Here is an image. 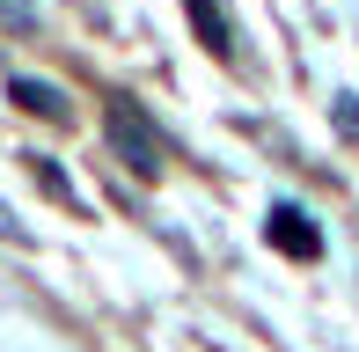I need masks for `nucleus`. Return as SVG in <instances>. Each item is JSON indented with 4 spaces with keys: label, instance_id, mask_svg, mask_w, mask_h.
Returning <instances> with one entry per match:
<instances>
[{
    "label": "nucleus",
    "instance_id": "f257e3e1",
    "mask_svg": "<svg viewBox=\"0 0 359 352\" xmlns=\"http://www.w3.org/2000/svg\"><path fill=\"white\" fill-rule=\"evenodd\" d=\"M110 147L133 162V176H161V140H154V125H147V110L125 103V95H118V110H110Z\"/></svg>",
    "mask_w": 359,
    "mask_h": 352
},
{
    "label": "nucleus",
    "instance_id": "f03ea898",
    "mask_svg": "<svg viewBox=\"0 0 359 352\" xmlns=\"http://www.w3.org/2000/svg\"><path fill=\"white\" fill-rule=\"evenodd\" d=\"M271 250H286V257H323V228L301 213V205H271Z\"/></svg>",
    "mask_w": 359,
    "mask_h": 352
},
{
    "label": "nucleus",
    "instance_id": "7ed1b4c3",
    "mask_svg": "<svg viewBox=\"0 0 359 352\" xmlns=\"http://www.w3.org/2000/svg\"><path fill=\"white\" fill-rule=\"evenodd\" d=\"M8 103H22L29 118H52V125H67V118H74L67 88H52V81H29V74H8Z\"/></svg>",
    "mask_w": 359,
    "mask_h": 352
},
{
    "label": "nucleus",
    "instance_id": "20e7f679",
    "mask_svg": "<svg viewBox=\"0 0 359 352\" xmlns=\"http://www.w3.org/2000/svg\"><path fill=\"white\" fill-rule=\"evenodd\" d=\"M191 22H198V37L213 44V52H227V44H235V37H227V22H220V8H213V0H191Z\"/></svg>",
    "mask_w": 359,
    "mask_h": 352
},
{
    "label": "nucleus",
    "instance_id": "39448f33",
    "mask_svg": "<svg viewBox=\"0 0 359 352\" xmlns=\"http://www.w3.org/2000/svg\"><path fill=\"white\" fill-rule=\"evenodd\" d=\"M29 169H37V184L52 191V198H67V205H74V184H67V176H59L52 162H44V154H29Z\"/></svg>",
    "mask_w": 359,
    "mask_h": 352
}]
</instances>
